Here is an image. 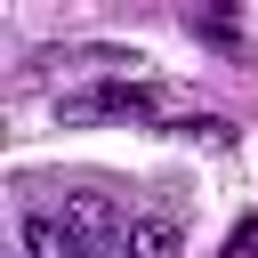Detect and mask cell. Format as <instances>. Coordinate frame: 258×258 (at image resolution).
I'll list each match as a JSON object with an SVG mask.
<instances>
[{
  "mask_svg": "<svg viewBox=\"0 0 258 258\" xmlns=\"http://www.w3.org/2000/svg\"><path fill=\"white\" fill-rule=\"evenodd\" d=\"M185 242H177V226L169 218H137L129 234H121V258H177Z\"/></svg>",
  "mask_w": 258,
  "mask_h": 258,
  "instance_id": "obj_2",
  "label": "cell"
},
{
  "mask_svg": "<svg viewBox=\"0 0 258 258\" xmlns=\"http://www.w3.org/2000/svg\"><path fill=\"white\" fill-rule=\"evenodd\" d=\"M24 258H97V250H89V242H81L64 218L32 210V218H24Z\"/></svg>",
  "mask_w": 258,
  "mask_h": 258,
  "instance_id": "obj_1",
  "label": "cell"
},
{
  "mask_svg": "<svg viewBox=\"0 0 258 258\" xmlns=\"http://www.w3.org/2000/svg\"><path fill=\"white\" fill-rule=\"evenodd\" d=\"M250 250H258V218H242V226H234V242H226V258H250Z\"/></svg>",
  "mask_w": 258,
  "mask_h": 258,
  "instance_id": "obj_4",
  "label": "cell"
},
{
  "mask_svg": "<svg viewBox=\"0 0 258 258\" xmlns=\"http://www.w3.org/2000/svg\"><path fill=\"white\" fill-rule=\"evenodd\" d=\"M64 226L89 242V234H113V202H97V194H73L64 202Z\"/></svg>",
  "mask_w": 258,
  "mask_h": 258,
  "instance_id": "obj_3",
  "label": "cell"
}]
</instances>
